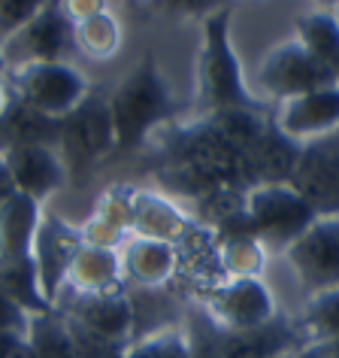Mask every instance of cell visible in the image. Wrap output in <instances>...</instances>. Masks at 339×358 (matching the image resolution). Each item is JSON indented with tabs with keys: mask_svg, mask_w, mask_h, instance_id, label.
<instances>
[{
	"mask_svg": "<svg viewBox=\"0 0 339 358\" xmlns=\"http://www.w3.org/2000/svg\"><path fill=\"white\" fill-rule=\"evenodd\" d=\"M197 103L203 115L221 110H264L243 83L234 43H230V10H216L203 19V43L197 52Z\"/></svg>",
	"mask_w": 339,
	"mask_h": 358,
	"instance_id": "cell-1",
	"label": "cell"
},
{
	"mask_svg": "<svg viewBox=\"0 0 339 358\" xmlns=\"http://www.w3.org/2000/svg\"><path fill=\"white\" fill-rule=\"evenodd\" d=\"M110 106L115 122V152L142 146L158 124L176 115V101L151 55L142 58L128 79H121V85L110 97Z\"/></svg>",
	"mask_w": 339,
	"mask_h": 358,
	"instance_id": "cell-2",
	"label": "cell"
},
{
	"mask_svg": "<svg viewBox=\"0 0 339 358\" xmlns=\"http://www.w3.org/2000/svg\"><path fill=\"white\" fill-rule=\"evenodd\" d=\"M246 213L264 249L288 252L291 243L318 219L315 207L291 182H257L246 189Z\"/></svg>",
	"mask_w": 339,
	"mask_h": 358,
	"instance_id": "cell-3",
	"label": "cell"
},
{
	"mask_svg": "<svg viewBox=\"0 0 339 358\" xmlns=\"http://www.w3.org/2000/svg\"><path fill=\"white\" fill-rule=\"evenodd\" d=\"M10 94L52 119H64L91 92L88 79L64 61H22L10 70Z\"/></svg>",
	"mask_w": 339,
	"mask_h": 358,
	"instance_id": "cell-4",
	"label": "cell"
},
{
	"mask_svg": "<svg viewBox=\"0 0 339 358\" xmlns=\"http://www.w3.org/2000/svg\"><path fill=\"white\" fill-rule=\"evenodd\" d=\"M257 83H261L273 97L291 101V97L318 92L327 85H339L324 61L315 58L303 46V40H285L273 52H266V58L257 67Z\"/></svg>",
	"mask_w": 339,
	"mask_h": 358,
	"instance_id": "cell-5",
	"label": "cell"
},
{
	"mask_svg": "<svg viewBox=\"0 0 339 358\" xmlns=\"http://www.w3.org/2000/svg\"><path fill=\"white\" fill-rule=\"evenodd\" d=\"M61 149L82 173L103 155L115 152V122L110 101L88 94L70 115L61 119Z\"/></svg>",
	"mask_w": 339,
	"mask_h": 358,
	"instance_id": "cell-6",
	"label": "cell"
},
{
	"mask_svg": "<svg viewBox=\"0 0 339 358\" xmlns=\"http://www.w3.org/2000/svg\"><path fill=\"white\" fill-rule=\"evenodd\" d=\"M285 255L312 294L339 285V213L318 216Z\"/></svg>",
	"mask_w": 339,
	"mask_h": 358,
	"instance_id": "cell-7",
	"label": "cell"
},
{
	"mask_svg": "<svg viewBox=\"0 0 339 358\" xmlns=\"http://www.w3.org/2000/svg\"><path fill=\"white\" fill-rule=\"evenodd\" d=\"M291 185L315 207L318 216L339 213V131L303 143Z\"/></svg>",
	"mask_w": 339,
	"mask_h": 358,
	"instance_id": "cell-8",
	"label": "cell"
},
{
	"mask_svg": "<svg viewBox=\"0 0 339 358\" xmlns=\"http://www.w3.org/2000/svg\"><path fill=\"white\" fill-rule=\"evenodd\" d=\"M203 310L221 331H243L276 319L273 294L257 276H234L227 285L209 294Z\"/></svg>",
	"mask_w": 339,
	"mask_h": 358,
	"instance_id": "cell-9",
	"label": "cell"
},
{
	"mask_svg": "<svg viewBox=\"0 0 339 358\" xmlns=\"http://www.w3.org/2000/svg\"><path fill=\"white\" fill-rule=\"evenodd\" d=\"M0 170L13 179L15 189L31 194V198H37V201H46L49 194L55 189H61L67 179L64 158H61L52 146H43V143L6 149Z\"/></svg>",
	"mask_w": 339,
	"mask_h": 358,
	"instance_id": "cell-10",
	"label": "cell"
},
{
	"mask_svg": "<svg viewBox=\"0 0 339 358\" xmlns=\"http://www.w3.org/2000/svg\"><path fill=\"white\" fill-rule=\"evenodd\" d=\"M76 43V24L64 13V6L49 3L43 13L10 37V52H19L22 61H61L64 52Z\"/></svg>",
	"mask_w": 339,
	"mask_h": 358,
	"instance_id": "cell-11",
	"label": "cell"
},
{
	"mask_svg": "<svg viewBox=\"0 0 339 358\" xmlns=\"http://www.w3.org/2000/svg\"><path fill=\"white\" fill-rule=\"evenodd\" d=\"M291 140H315L339 131V85H327L318 92L282 101V110L273 119Z\"/></svg>",
	"mask_w": 339,
	"mask_h": 358,
	"instance_id": "cell-12",
	"label": "cell"
},
{
	"mask_svg": "<svg viewBox=\"0 0 339 358\" xmlns=\"http://www.w3.org/2000/svg\"><path fill=\"white\" fill-rule=\"evenodd\" d=\"M85 246V234H79L76 228H70L61 219H46L40 225L37 234V246H33V262L40 267V280H43V292L49 301L58 298L61 285L67 282L70 264L76 262V255Z\"/></svg>",
	"mask_w": 339,
	"mask_h": 358,
	"instance_id": "cell-13",
	"label": "cell"
},
{
	"mask_svg": "<svg viewBox=\"0 0 339 358\" xmlns=\"http://www.w3.org/2000/svg\"><path fill=\"white\" fill-rule=\"evenodd\" d=\"M73 316L88 334L100 337L112 346H121L133 325L130 301L124 298V294H110V292L82 294V298L73 303Z\"/></svg>",
	"mask_w": 339,
	"mask_h": 358,
	"instance_id": "cell-14",
	"label": "cell"
},
{
	"mask_svg": "<svg viewBox=\"0 0 339 358\" xmlns=\"http://www.w3.org/2000/svg\"><path fill=\"white\" fill-rule=\"evenodd\" d=\"M40 201L24 192L3 194V262L33 258L40 234Z\"/></svg>",
	"mask_w": 339,
	"mask_h": 358,
	"instance_id": "cell-15",
	"label": "cell"
},
{
	"mask_svg": "<svg viewBox=\"0 0 339 358\" xmlns=\"http://www.w3.org/2000/svg\"><path fill=\"white\" fill-rule=\"evenodd\" d=\"M31 143H43V146H61V119L33 110L15 94H6L3 106V149L13 146H31Z\"/></svg>",
	"mask_w": 339,
	"mask_h": 358,
	"instance_id": "cell-16",
	"label": "cell"
},
{
	"mask_svg": "<svg viewBox=\"0 0 339 358\" xmlns=\"http://www.w3.org/2000/svg\"><path fill=\"white\" fill-rule=\"evenodd\" d=\"M221 349L227 358H273L294 349V331L279 319L243 331H221Z\"/></svg>",
	"mask_w": 339,
	"mask_h": 358,
	"instance_id": "cell-17",
	"label": "cell"
},
{
	"mask_svg": "<svg viewBox=\"0 0 339 358\" xmlns=\"http://www.w3.org/2000/svg\"><path fill=\"white\" fill-rule=\"evenodd\" d=\"M121 267H124V258L115 255L110 246L85 243L82 252L76 255V262L70 264V273H67L64 285H73V289H79V294L106 292L115 280H119Z\"/></svg>",
	"mask_w": 339,
	"mask_h": 358,
	"instance_id": "cell-18",
	"label": "cell"
},
{
	"mask_svg": "<svg viewBox=\"0 0 339 358\" xmlns=\"http://www.w3.org/2000/svg\"><path fill=\"white\" fill-rule=\"evenodd\" d=\"M173 246L167 240H149L140 237L133 240L124 252V271L142 285H160L173 273Z\"/></svg>",
	"mask_w": 339,
	"mask_h": 358,
	"instance_id": "cell-19",
	"label": "cell"
},
{
	"mask_svg": "<svg viewBox=\"0 0 339 358\" xmlns=\"http://www.w3.org/2000/svg\"><path fill=\"white\" fill-rule=\"evenodd\" d=\"M3 294L6 301L19 303L28 313H49L52 301L43 292L40 267L33 258H15V262H3Z\"/></svg>",
	"mask_w": 339,
	"mask_h": 358,
	"instance_id": "cell-20",
	"label": "cell"
},
{
	"mask_svg": "<svg viewBox=\"0 0 339 358\" xmlns=\"http://www.w3.org/2000/svg\"><path fill=\"white\" fill-rule=\"evenodd\" d=\"M133 231L149 240H176L185 231V216L164 198L137 194L133 203Z\"/></svg>",
	"mask_w": 339,
	"mask_h": 358,
	"instance_id": "cell-21",
	"label": "cell"
},
{
	"mask_svg": "<svg viewBox=\"0 0 339 358\" xmlns=\"http://www.w3.org/2000/svg\"><path fill=\"white\" fill-rule=\"evenodd\" d=\"M28 340L33 346V358H82L73 328L55 319L52 313H33Z\"/></svg>",
	"mask_w": 339,
	"mask_h": 358,
	"instance_id": "cell-22",
	"label": "cell"
},
{
	"mask_svg": "<svg viewBox=\"0 0 339 358\" xmlns=\"http://www.w3.org/2000/svg\"><path fill=\"white\" fill-rule=\"evenodd\" d=\"M297 34L312 55L321 58L339 79V19L333 13H309L297 22Z\"/></svg>",
	"mask_w": 339,
	"mask_h": 358,
	"instance_id": "cell-23",
	"label": "cell"
},
{
	"mask_svg": "<svg viewBox=\"0 0 339 358\" xmlns=\"http://www.w3.org/2000/svg\"><path fill=\"white\" fill-rule=\"evenodd\" d=\"M303 334L309 337V343H321L339 334V285L312 294L303 313Z\"/></svg>",
	"mask_w": 339,
	"mask_h": 358,
	"instance_id": "cell-24",
	"label": "cell"
},
{
	"mask_svg": "<svg viewBox=\"0 0 339 358\" xmlns=\"http://www.w3.org/2000/svg\"><path fill=\"white\" fill-rule=\"evenodd\" d=\"M76 46L94 58H110L119 49V22L110 13H97L76 24Z\"/></svg>",
	"mask_w": 339,
	"mask_h": 358,
	"instance_id": "cell-25",
	"label": "cell"
},
{
	"mask_svg": "<svg viewBox=\"0 0 339 358\" xmlns=\"http://www.w3.org/2000/svg\"><path fill=\"white\" fill-rule=\"evenodd\" d=\"M225 271L234 276H257L264 267V243L255 234L225 237Z\"/></svg>",
	"mask_w": 339,
	"mask_h": 358,
	"instance_id": "cell-26",
	"label": "cell"
},
{
	"mask_svg": "<svg viewBox=\"0 0 339 358\" xmlns=\"http://www.w3.org/2000/svg\"><path fill=\"white\" fill-rule=\"evenodd\" d=\"M124 358H191V343L179 331H158L124 352Z\"/></svg>",
	"mask_w": 339,
	"mask_h": 358,
	"instance_id": "cell-27",
	"label": "cell"
},
{
	"mask_svg": "<svg viewBox=\"0 0 339 358\" xmlns=\"http://www.w3.org/2000/svg\"><path fill=\"white\" fill-rule=\"evenodd\" d=\"M188 343H191V358H227L225 349H221V331L206 310L191 322Z\"/></svg>",
	"mask_w": 339,
	"mask_h": 358,
	"instance_id": "cell-28",
	"label": "cell"
},
{
	"mask_svg": "<svg viewBox=\"0 0 339 358\" xmlns=\"http://www.w3.org/2000/svg\"><path fill=\"white\" fill-rule=\"evenodd\" d=\"M52 0H0V24H3V34L6 37H13V34H19L24 24H28L33 15L43 13Z\"/></svg>",
	"mask_w": 339,
	"mask_h": 358,
	"instance_id": "cell-29",
	"label": "cell"
},
{
	"mask_svg": "<svg viewBox=\"0 0 339 358\" xmlns=\"http://www.w3.org/2000/svg\"><path fill=\"white\" fill-rule=\"evenodd\" d=\"M155 3L160 6V10H167L170 15H182V19H188V15L206 13L212 6V0H155Z\"/></svg>",
	"mask_w": 339,
	"mask_h": 358,
	"instance_id": "cell-30",
	"label": "cell"
},
{
	"mask_svg": "<svg viewBox=\"0 0 339 358\" xmlns=\"http://www.w3.org/2000/svg\"><path fill=\"white\" fill-rule=\"evenodd\" d=\"M103 10H106L103 0H64V13L73 19V24L91 19V15L103 13Z\"/></svg>",
	"mask_w": 339,
	"mask_h": 358,
	"instance_id": "cell-31",
	"label": "cell"
},
{
	"mask_svg": "<svg viewBox=\"0 0 339 358\" xmlns=\"http://www.w3.org/2000/svg\"><path fill=\"white\" fill-rule=\"evenodd\" d=\"M3 358H33V346H31L28 334L3 331Z\"/></svg>",
	"mask_w": 339,
	"mask_h": 358,
	"instance_id": "cell-32",
	"label": "cell"
},
{
	"mask_svg": "<svg viewBox=\"0 0 339 358\" xmlns=\"http://www.w3.org/2000/svg\"><path fill=\"white\" fill-rule=\"evenodd\" d=\"M300 358H339V334L330 340H321V343H309L300 352Z\"/></svg>",
	"mask_w": 339,
	"mask_h": 358,
	"instance_id": "cell-33",
	"label": "cell"
},
{
	"mask_svg": "<svg viewBox=\"0 0 339 358\" xmlns=\"http://www.w3.org/2000/svg\"><path fill=\"white\" fill-rule=\"evenodd\" d=\"M318 3H324V6H339V0H318Z\"/></svg>",
	"mask_w": 339,
	"mask_h": 358,
	"instance_id": "cell-34",
	"label": "cell"
},
{
	"mask_svg": "<svg viewBox=\"0 0 339 358\" xmlns=\"http://www.w3.org/2000/svg\"><path fill=\"white\" fill-rule=\"evenodd\" d=\"M273 358H291V352H282V355H273Z\"/></svg>",
	"mask_w": 339,
	"mask_h": 358,
	"instance_id": "cell-35",
	"label": "cell"
}]
</instances>
